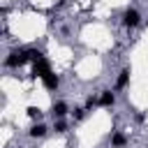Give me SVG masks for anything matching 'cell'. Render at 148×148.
I'll use <instances>...</instances> for the list:
<instances>
[{"mask_svg": "<svg viewBox=\"0 0 148 148\" xmlns=\"http://www.w3.org/2000/svg\"><path fill=\"white\" fill-rule=\"evenodd\" d=\"M28 60V53L25 51H14V53H9V58H7V67H18V65H23Z\"/></svg>", "mask_w": 148, "mask_h": 148, "instance_id": "cell-1", "label": "cell"}, {"mask_svg": "<svg viewBox=\"0 0 148 148\" xmlns=\"http://www.w3.org/2000/svg\"><path fill=\"white\" fill-rule=\"evenodd\" d=\"M35 74H37V76H42V79H44L46 74H51V67H49V62H46L44 58L35 62Z\"/></svg>", "mask_w": 148, "mask_h": 148, "instance_id": "cell-2", "label": "cell"}, {"mask_svg": "<svg viewBox=\"0 0 148 148\" xmlns=\"http://www.w3.org/2000/svg\"><path fill=\"white\" fill-rule=\"evenodd\" d=\"M123 21H125V25H127V28H134V25L139 23V14H136L134 9H127V12H125V18H123Z\"/></svg>", "mask_w": 148, "mask_h": 148, "instance_id": "cell-3", "label": "cell"}, {"mask_svg": "<svg viewBox=\"0 0 148 148\" xmlns=\"http://www.w3.org/2000/svg\"><path fill=\"white\" fill-rule=\"evenodd\" d=\"M97 102H99V106H111V104L116 102V97H113V92H111V90H104V92L99 95V99H97Z\"/></svg>", "mask_w": 148, "mask_h": 148, "instance_id": "cell-4", "label": "cell"}, {"mask_svg": "<svg viewBox=\"0 0 148 148\" xmlns=\"http://www.w3.org/2000/svg\"><path fill=\"white\" fill-rule=\"evenodd\" d=\"M58 83H60V81H58V76H56V74H46V76H44V86H46L49 90H56V88H58Z\"/></svg>", "mask_w": 148, "mask_h": 148, "instance_id": "cell-5", "label": "cell"}, {"mask_svg": "<svg viewBox=\"0 0 148 148\" xmlns=\"http://www.w3.org/2000/svg\"><path fill=\"white\" fill-rule=\"evenodd\" d=\"M127 81H130V69H123L120 76H118V83H116V86H118V88H125Z\"/></svg>", "mask_w": 148, "mask_h": 148, "instance_id": "cell-6", "label": "cell"}, {"mask_svg": "<svg viewBox=\"0 0 148 148\" xmlns=\"http://www.w3.org/2000/svg\"><path fill=\"white\" fill-rule=\"evenodd\" d=\"M44 134H46V127L44 125H32L30 127V136H35V139L37 136H44Z\"/></svg>", "mask_w": 148, "mask_h": 148, "instance_id": "cell-7", "label": "cell"}, {"mask_svg": "<svg viewBox=\"0 0 148 148\" xmlns=\"http://www.w3.org/2000/svg\"><path fill=\"white\" fill-rule=\"evenodd\" d=\"M53 113H56V116H65V113H67V104H65V102L53 104Z\"/></svg>", "mask_w": 148, "mask_h": 148, "instance_id": "cell-8", "label": "cell"}, {"mask_svg": "<svg viewBox=\"0 0 148 148\" xmlns=\"http://www.w3.org/2000/svg\"><path fill=\"white\" fill-rule=\"evenodd\" d=\"M28 116H30V118H39V116H42V111H39L37 106H30V109H28Z\"/></svg>", "mask_w": 148, "mask_h": 148, "instance_id": "cell-9", "label": "cell"}, {"mask_svg": "<svg viewBox=\"0 0 148 148\" xmlns=\"http://www.w3.org/2000/svg\"><path fill=\"white\" fill-rule=\"evenodd\" d=\"M113 143H116V146H123V143H125V134H116V136H113Z\"/></svg>", "mask_w": 148, "mask_h": 148, "instance_id": "cell-10", "label": "cell"}, {"mask_svg": "<svg viewBox=\"0 0 148 148\" xmlns=\"http://www.w3.org/2000/svg\"><path fill=\"white\" fill-rule=\"evenodd\" d=\"M56 132H65V123H58L56 125Z\"/></svg>", "mask_w": 148, "mask_h": 148, "instance_id": "cell-11", "label": "cell"}]
</instances>
